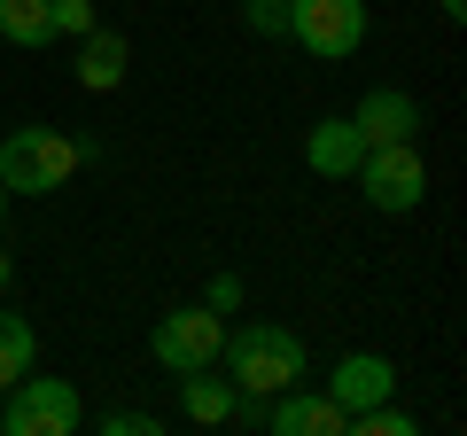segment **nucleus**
I'll list each match as a JSON object with an SVG mask.
<instances>
[{"label":"nucleus","instance_id":"f257e3e1","mask_svg":"<svg viewBox=\"0 0 467 436\" xmlns=\"http://www.w3.org/2000/svg\"><path fill=\"white\" fill-rule=\"evenodd\" d=\"M218 358L234 367V389H250V398H273V389L304 382V343L288 336V327H273V319L234 327V336L218 343Z\"/></svg>","mask_w":467,"mask_h":436},{"label":"nucleus","instance_id":"f03ea898","mask_svg":"<svg viewBox=\"0 0 467 436\" xmlns=\"http://www.w3.org/2000/svg\"><path fill=\"white\" fill-rule=\"evenodd\" d=\"M78 164H86V149L63 125H24V133L0 140V187L8 195H55Z\"/></svg>","mask_w":467,"mask_h":436},{"label":"nucleus","instance_id":"7ed1b4c3","mask_svg":"<svg viewBox=\"0 0 467 436\" xmlns=\"http://www.w3.org/2000/svg\"><path fill=\"white\" fill-rule=\"evenodd\" d=\"M78 420H86L78 382H63V374H24V382H8V405H0V429L8 436H70Z\"/></svg>","mask_w":467,"mask_h":436},{"label":"nucleus","instance_id":"20e7f679","mask_svg":"<svg viewBox=\"0 0 467 436\" xmlns=\"http://www.w3.org/2000/svg\"><path fill=\"white\" fill-rule=\"evenodd\" d=\"M288 39L319 63H343L367 39V0H288Z\"/></svg>","mask_w":467,"mask_h":436},{"label":"nucleus","instance_id":"39448f33","mask_svg":"<svg viewBox=\"0 0 467 436\" xmlns=\"http://www.w3.org/2000/svg\"><path fill=\"white\" fill-rule=\"evenodd\" d=\"M358 195L374 202V211H420V195H429V164H420L413 140H382V149L358 156Z\"/></svg>","mask_w":467,"mask_h":436},{"label":"nucleus","instance_id":"423d86ee","mask_svg":"<svg viewBox=\"0 0 467 436\" xmlns=\"http://www.w3.org/2000/svg\"><path fill=\"white\" fill-rule=\"evenodd\" d=\"M218 343H226V312H211V304H180V312L156 319L149 351H156V367L195 374V367H218Z\"/></svg>","mask_w":467,"mask_h":436},{"label":"nucleus","instance_id":"0eeeda50","mask_svg":"<svg viewBox=\"0 0 467 436\" xmlns=\"http://www.w3.org/2000/svg\"><path fill=\"white\" fill-rule=\"evenodd\" d=\"M265 429H273V436H343L350 413L327 398V389L288 382V389H273V398H265Z\"/></svg>","mask_w":467,"mask_h":436},{"label":"nucleus","instance_id":"6e6552de","mask_svg":"<svg viewBox=\"0 0 467 436\" xmlns=\"http://www.w3.org/2000/svg\"><path fill=\"white\" fill-rule=\"evenodd\" d=\"M327 398L343 405V413H367V405L398 398V367H389V358H374V351H350V358H335Z\"/></svg>","mask_w":467,"mask_h":436},{"label":"nucleus","instance_id":"1a4fd4ad","mask_svg":"<svg viewBox=\"0 0 467 436\" xmlns=\"http://www.w3.org/2000/svg\"><path fill=\"white\" fill-rule=\"evenodd\" d=\"M350 125H358L367 149H382V140H413V133H420V101L398 94V86H374V94H358Z\"/></svg>","mask_w":467,"mask_h":436},{"label":"nucleus","instance_id":"9d476101","mask_svg":"<svg viewBox=\"0 0 467 436\" xmlns=\"http://www.w3.org/2000/svg\"><path fill=\"white\" fill-rule=\"evenodd\" d=\"M358 156H367V140H358V125H350V118H319L312 133H304V164H312L319 180H350Z\"/></svg>","mask_w":467,"mask_h":436},{"label":"nucleus","instance_id":"9b49d317","mask_svg":"<svg viewBox=\"0 0 467 436\" xmlns=\"http://www.w3.org/2000/svg\"><path fill=\"white\" fill-rule=\"evenodd\" d=\"M78 86L86 94H109V86H125V39L117 32H86V47H78Z\"/></svg>","mask_w":467,"mask_h":436},{"label":"nucleus","instance_id":"f8f14e48","mask_svg":"<svg viewBox=\"0 0 467 436\" xmlns=\"http://www.w3.org/2000/svg\"><path fill=\"white\" fill-rule=\"evenodd\" d=\"M0 39L8 47H47L55 39V0H0Z\"/></svg>","mask_w":467,"mask_h":436},{"label":"nucleus","instance_id":"ddd939ff","mask_svg":"<svg viewBox=\"0 0 467 436\" xmlns=\"http://www.w3.org/2000/svg\"><path fill=\"white\" fill-rule=\"evenodd\" d=\"M180 405L195 429H218V420H234V382H211V367H195L180 382Z\"/></svg>","mask_w":467,"mask_h":436},{"label":"nucleus","instance_id":"4468645a","mask_svg":"<svg viewBox=\"0 0 467 436\" xmlns=\"http://www.w3.org/2000/svg\"><path fill=\"white\" fill-rule=\"evenodd\" d=\"M32 358H39V336H32V319L0 304V389H8V382H24V374H32Z\"/></svg>","mask_w":467,"mask_h":436},{"label":"nucleus","instance_id":"2eb2a0df","mask_svg":"<svg viewBox=\"0 0 467 436\" xmlns=\"http://www.w3.org/2000/svg\"><path fill=\"white\" fill-rule=\"evenodd\" d=\"M350 429L358 436H413V413H398V405H367V413H350Z\"/></svg>","mask_w":467,"mask_h":436},{"label":"nucleus","instance_id":"dca6fc26","mask_svg":"<svg viewBox=\"0 0 467 436\" xmlns=\"http://www.w3.org/2000/svg\"><path fill=\"white\" fill-rule=\"evenodd\" d=\"M86 39V32H94V0H55V39Z\"/></svg>","mask_w":467,"mask_h":436},{"label":"nucleus","instance_id":"f3484780","mask_svg":"<svg viewBox=\"0 0 467 436\" xmlns=\"http://www.w3.org/2000/svg\"><path fill=\"white\" fill-rule=\"evenodd\" d=\"M101 429H109V436H156L164 420H156V413H101Z\"/></svg>","mask_w":467,"mask_h":436},{"label":"nucleus","instance_id":"a211bd4d","mask_svg":"<svg viewBox=\"0 0 467 436\" xmlns=\"http://www.w3.org/2000/svg\"><path fill=\"white\" fill-rule=\"evenodd\" d=\"M211 312H242V281H234V273H211Z\"/></svg>","mask_w":467,"mask_h":436},{"label":"nucleus","instance_id":"6ab92c4d","mask_svg":"<svg viewBox=\"0 0 467 436\" xmlns=\"http://www.w3.org/2000/svg\"><path fill=\"white\" fill-rule=\"evenodd\" d=\"M250 24L257 32H288V0H250Z\"/></svg>","mask_w":467,"mask_h":436},{"label":"nucleus","instance_id":"aec40b11","mask_svg":"<svg viewBox=\"0 0 467 436\" xmlns=\"http://www.w3.org/2000/svg\"><path fill=\"white\" fill-rule=\"evenodd\" d=\"M8 273H16V257H8V250H0V288H8Z\"/></svg>","mask_w":467,"mask_h":436},{"label":"nucleus","instance_id":"412c9836","mask_svg":"<svg viewBox=\"0 0 467 436\" xmlns=\"http://www.w3.org/2000/svg\"><path fill=\"white\" fill-rule=\"evenodd\" d=\"M444 16H451V24H460V16H467V0H444Z\"/></svg>","mask_w":467,"mask_h":436},{"label":"nucleus","instance_id":"4be33fe9","mask_svg":"<svg viewBox=\"0 0 467 436\" xmlns=\"http://www.w3.org/2000/svg\"><path fill=\"white\" fill-rule=\"evenodd\" d=\"M0 218H8V187H0Z\"/></svg>","mask_w":467,"mask_h":436}]
</instances>
